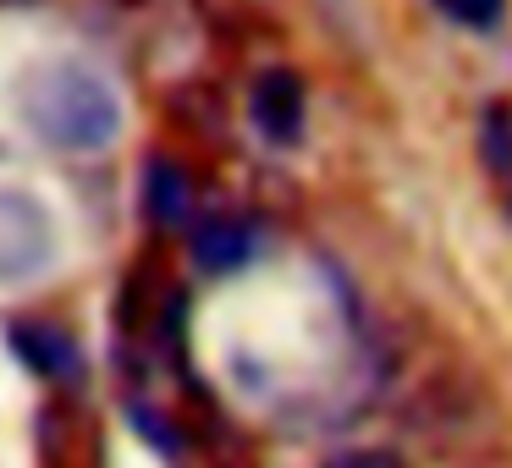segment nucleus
Here are the masks:
<instances>
[{"mask_svg": "<svg viewBox=\"0 0 512 468\" xmlns=\"http://www.w3.org/2000/svg\"><path fill=\"white\" fill-rule=\"evenodd\" d=\"M17 116L50 149L94 155L122 133V94L89 61H45L17 89Z\"/></svg>", "mask_w": 512, "mask_h": 468, "instance_id": "obj_1", "label": "nucleus"}, {"mask_svg": "<svg viewBox=\"0 0 512 468\" xmlns=\"http://www.w3.org/2000/svg\"><path fill=\"white\" fill-rule=\"evenodd\" d=\"M56 254V226L45 204L23 188H0V287L28 281Z\"/></svg>", "mask_w": 512, "mask_h": 468, "instance_id": "obj_2", "label": "nucleus"}, {"mask_svg": "<svg viewBox=\"0 0 512 468\" xmlns=\"http://www.w3.org/2000/svg\"><path fill=\"white\" fill-rule=\"evenodd\" d=\"M12 353L23 358L39 380H50V386H78V380H83V347L72 342L61 325L17 320L12 325Z\"/></svg>", "mask_w": 512, "mask_h": 468, "instance_id": "obj_3", "label": "nucleus"}, {"mask_svg": "<svg viewBox=\"0 0 512 468\" xmlns=\"http://www.w3.org/2000/svg\"><path fill=\"white\" fill-rule=\"evenodd\" d=\"M248 116H254V127L270 138V144H298L303 138V83H298V72L270 67L265 78L254 83Z\"/></svg>", "mask_w": 512, "mask_h": 468, "instance_id": "obj_4", "label": "nucleus"}, {"mask_svg": "<svg viewBox=\"0 0 512 468\" xmlns=\"http://www.w3.org/2000/svg\"><path fill=\"white\" fill-rule=\"evenodd\" d=\"M254 248H259V237L243 215H210L193 232V265L210 270V276H226V270H243L254 259Z\"/></svg>", "mask_w": 512, "mask_h": 468, "instance_id": "obj_5", "label": "nucleus"}, {"mask_svg": "<svg viewBox=\"0 0 512 468\" xmlns=\"http://www.w3.org/2000/svg\"><path fill=\"white\" fill-rule=\"evenodd\" d=\"M188 199H193V182L177 160H149L144 166V210L155 215L160 226H177L188 215Z\"/></svg>", "mask_w": 512, "mask_h": 468, "instance_id": "obj_6", "label": "nucleus"}, {"mask_svg": "<svg viewBox=\"0 0 512 468\" xmlns=\"http://www.w3.org/2000/svg\"><path fill=\"white\" fill-rule=\"evenodd\" d=\"M435 6H441V12L452 17V23L479 28V34H485V28H496V23H501V6H507V0H435Z\"/></svg>", "mask_w": 512, "mask_h": 468, "instance_id": "obj_7", "label": "nucleus"}, {"mask_svg": "<svg viewBox=\"0 0 512 468\" xmlns=\"http://www.w3.org/2000/svg\"><path fill=\"white\" fill-rule=\"evenodd\" d=\"M485 149H490V166H512V111L507 105H496V111L485 116Z\"/></svg>", "mask_w": 512, "mask_h": 468, "instance_id": "obj_8", "label": "nucleus"}]
</instances>
